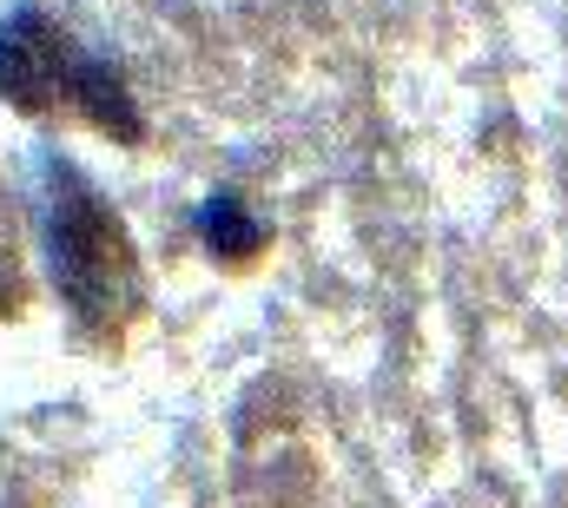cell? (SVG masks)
<instances>
[{
    "instance_id": "6da1fadb",
    "label": "cell",
    "mask_w": 568,
    "mask_h": 508,
    "mask_svg": "<svg viewBox=\"0 0 568 508\" xmlns=\"http://www.w3.org/2000/svg\"><path fill=\"white\" fill-rule=\"evenodd\" d=\"M47 264L80 331L120 337L140 311V252L80 165L47 159Z\"/></svg>"
},
{
    "instance_id": "7a4b0ae2",
    "label": "cell",
    "mask_w": 568,
    "mask_h": 508,
    "mask_svg": "<svg viewBox=\"0 0 568 508\" xmlns=\"http://www.w3.org/2000/svg\"><path fill=\"white\" fill-rule=\"evenodd\" d=\"M0 100L20 106L27 120L80 113L87 126L113 132V139H140V106H133L120 67L87 53L40 7H13L0 20Z\"/></svg>"
},
{
    "instance_id": "3957f363",
    "label": "cell",
    "mask_w": 568,
    "mask_h": 508,
    "mask_svg": "<svg viewBox=\"0 0 568 508\" xmlns=\"http://www.w3.org/2000/svg\"><path fill=\"white\" fill-rule=\"evenodd\" d=\"M199 245L219 257V264H252V257L272 245V225L239 192H219V199L199 205Z\"/></svg>"
},
{
    "instance_id": "277c9868",
    "label": "cell",
    "mask_w": 568,
    "mask_h": 508,
    "mask_svg": "<svg viewBox=\"0 0 568 508\" xmlns=\"http://www.w3.org/2000/svg\"><path fill=\"white\" fill-rule=\"evenodd\" d=\"M20 304V257H13V245H7V232H0V317Z\"/></svg>"
}]
</instances>
